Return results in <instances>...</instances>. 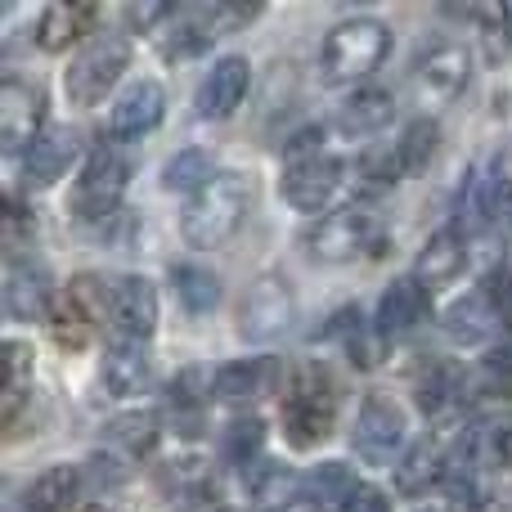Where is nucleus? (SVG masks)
Segmentation results:
<instances>
[{"mask_svg": "<svg viewBox=\"0 0 512 512\" xmlns=\"http://www.w3.org/2000/svg\"><path fill=\"white\" fill-rule=\"evenodd\" d=\"M301 481H306V477H297L288 463L261 459V463H252V468H248L243 486H248V499L261 512H283L288 504H297V499H301Z\"/></svg>", "mask_w": 512, "mask_h": 512, "instance_id": "obj_26", "label": "nucleus"}, {"mask_svg": "<svg viewBox=\"0 0 512 512\" xmlns=\"http://www.w3.org/2000/svg\"><path fill=\"white\" fill-rule=\"evenodd\" d=\"M0 292H5V310L14 319H41V315H50L54 301H59L50 270H45L41 261H27V256L5 265V288Z\"/></svg>", "mask_w": 512, "mask_h": 512, "instance_id": "obj_17", "label": "nucleus"}, {"mask_svg": "<svg viewBox=\"0 0 512 512\" xmlns=\"http://www.w3.org/2000/svg\"><path fill=\"white\" fill-rule=\"evenodd\" d=\"M351 445L364 463H373V468L400 463L396 454L405 450V414H400L387 396H369L360 405V414H355Z\"/></svg>", "mask_w": 512, "mask_h": 512, "instance_id": "obj_11", "label": "nucleus"}, {"mask_svg": "<svg viewBox=\"0 0 512 512\" xmlns=\"http://www.w3.org/2000/svg\"><path fill=\"white\" fill-rule=\"evenodd\" d=\"M472 27L481 36V50L490 63H504L512 54V0H486V5L468 9Z\"/></svg>", "mask_w": 512, "mask_h": 512, "instance_id": "obj_35", "label": "nucleus"}, {"mask_svg": "<svg viewBox=\"0 0 512 512\" xmlns=\"http://www.w3.org/2000/svg\"><path fill=\"white\" fill-rule=\"evenodd\" d=\"M382 243V221L369 207H342V212H328L301 234V252L319 265H346L355 256L373 252Z\"/></svg>", "mask_w": 512, "mask_h": 512, "instance_id": "obj_6", "label": "nucleus"}, {"mask_svg": "<svg viewBox=\"0 0 512 512\" xmlns=\"http://www.w3.org/2000/svg\"><path fill=\"white\" fill-rule=\"evenodd\" d=\"M126 63H131V45H126V36H117V32L95 36L86 50H77L68 77H63L72 108H95L99 99L117 86V77L126 72Z\"/></svg>", "mask_w": 512, "mask_h": 512, "instance_id": "obj_8", "label": "nucleus"}, {"mask_svg": "<svg viewBox=\"0 0 512 512\" xmlns=\"http://www.w3.org/2000/svg\"><path fill=\"white\" fill-rule=\"evenodd\" d=\"M162 490H167L176 512H221V486L207 459H171L162 468Z\"/></svg>", "mask_w": 512, "mask_h": 512, "instance_id": "obj_16", "label": "nucleus"}, {"mask_svg": "<svg viewBox=\"0 0 512 512\" xmlns=\"http://www.w3.org/2000/svg\"><path fill=\"white\" fill-rule=\"evenodd\" d=\"M283 382V364L274 355H248V360H230L212 373L207 391H212L216 405H230V409H243V405H256V400L274 396V387Z\"/></svg>", "mask_w": 512, "mask_h": 512, "instance_id": "obj_13", "label": "nucleus"}, {"mask_svg": "<svg viewBox=\"0 0 512 512\" xmlns=\"http://www.w3.org/2000/svg\"><path fill=\"white\" fill-rule=\"evenodd\" d=\"M261 445H265V423H261V418H234V423L221 432L225 463H239V468L261 463V459H256V454H261Z\"/></svg>", "mask_w": 512, "mask_h": 512, "instance_id": "obj_41", "label": "nucleus"}, {"mask_svg": "<svg viewBox=\"0 0 512 512\" xmlns=\"http://www.w3.org/2000/svg\"><path fill=\"white\" fill-rule=\"evenodd\" d=\"M95 14L99 9L86 5V0H59V5H45L41 18H36V41H41V50H50V54L68 50L77 36L90 32Z\"/></svg>", "mask_w": 512, "mask_h": 512, "instance_id": "obj_27", "label": "nucleus"}, {"mask_svg": "<svg viewBox=\"0 0 512 512\" xmlns=\"http://www.w3.org/2000/svg\"><path fill=\"white\" fill-rule=\"evenodd\" d=\"M126 180H131V162H126L117 149L99 144V149L86 158V167H81L77 185H72V198H68L72 216H77L86 230L108 225L117 216V207H122Z\"/></svg>", "mask_w": 512, "mask_h": 512, "instance_id": "obj_5", "label": "nucleus"}, {"mask_svg": "<svg viewBox=\"0 0 512 512\" xmlns=\"http://www.w3.org/2000/svg\"><path fill=\"white\" fill-rule=\"evenodd\" d=\"M337 414H342V387L319 360H301L288 373V391H283V436L292 450H315L337 432Z\"/></svg>", "mask_w": 512, "mask_h": 512, "instance_id": "obj_1", "label": "nucleus"}, {"mask_svg": "<svg viewBox=\"0 0 512 512\" xmlns=\"http://www.w3.org/2000/svg\"><path fill=\"white\" fill-rule=\"evenodd\" d=\"M171 283H176V297L185 301L194 315H203V310H212L216 301H221V279H216L212 270H203V265H176Z\"/></svg>", "mask_w": 512, "mask_h": 512, "instance_id": "obj_40", "label": "nucleus"}, {"mask_svg": "<svg viewBox=\"0 0 512 512\" xmlns=\"http://www.w3.org/2000/svg\"><path fill=\"white\" fill-rule=\"evenodd\" d=\"M436 140H441V126H436L432 117H418V122L405 126V135L396 140V153H400V162L409 167V176L427 167V158L436 153Z\"/></svg>", "mask_w": 512, "mask_h": 512, "instance_id": "obj_42", "label": "nucleus"}, {"mask_svg": "<svg viewBox=\"0 0 512 512\" xmlns=\"http://www.w3.org/2000/svg\"><path fill=\"white\" fill-rule=\"evenodd\" d=\"M158 432H162V418L153 414V409H131V414H117V418L104 423V441L113 445V450H122L126 459H144V454H153Z\"/></svg>", "mask_w": 512, "mask_h": 512, "instance_id": "obj_32", "label": "nucleus"}, {"mask_svg": "<svg viewBox=\"0 0 512 512\" xmlns=\"http://www.w3.org/2000/svg\"><path fill=\"white\" fill-rule=\"evenodd\" d=\"M396 122V95H391L387 86H360L351 99L342 104V131L346 135H378L387 131V126Z\"/></svg>", "mask_w": 512, "mask_h": 512, "instance_id": "obj_29", "label": "nucleus"}, {"mask_svg": "<svg viewBox=\"0 0 512 512\" xmlns=\"http://www.w3.org/2000/svg\"><path fill=\"white\" fill-rule=\"evenodd\" d=\"M508 387H512V342L490 346V351L477 360V369L468 373V391H472V400L504 396Z\"/></svg>", "mask_w": 512, "mask_h": 512, "instance_id": "obj_39", "label": "nucleus"}, {"mask_svg": "<svg viewBox=\"0 0 512 512\" xmlns=\"http://www.w3.org/2000/svg\"><path fill=\"white\" fill-rule=\"evenodd\" d=\"M414 396H418V409L427 418H445L454 409L472 405V391H468V373L454 369V364H441L432 360L414 382Z\"/></svg>", "mask_w": 512, "mask_h": 512, "instance_id": "obj_23", "label": "nucleus"}, {"mask_svg": "<svg viewBox=\"0 0 512 512\" xmlns=\"http://www.w3.org/2000/svg\"><path fill=\"white\" fill-rule=\"evenodd\" d=\"M216 176H221V171H216V158L207 149H180V153H171L167 167H162V189L194 198L198 189L212 185Z\"/></svg>", "mask_w": 512, "mask_h": 512, "instance_id": "obj_36", "label": "nucleus"}, {"mask_svg": "<svg viewBox=\"0 0 512 512\" xmlns=\"http://www.w3.org/2000/svg\"><path fill=\"white\" fill-rule=\"evenodd\" d=\"M158 328V292L144 274H117L108 279V333L113 342L149 346Z\"/></svg>", "mask_w": 512, "mask_h": 512, "instance_id": "obj_10", "label": "nucleus"}, {"mask_svg": "<svg viewBox=\"0 0 512 512\" xmlns=\"http://www.w3.org/2000/svg\"><path fill=\"white\" fill-rule=\"evenodd\" d=\"M162 113H167V90L158 81H131L113 104V140H144L158 131Z\"/></svg>", "mask_w": 512, "mask_h": 512, "instance_id": "obj_19", "label": "nucleus"}, {"mask_svg": "<svg viewBox=\"0 0 512 512\" xmlns=\"http://www.w3.org/2000/svg\"><path fill=\"white\" fill-rule=\"evenodd\" d=\"M427 315H432V292H427V283L414 279V274L391 279L387 292H382V301H378V333L382 337L414 333Z\"/></svg>", "mask_w": 512, "mask_h": 512, "instance_id": "obj_20", "label": "nucleus"}, {"mask_svg": "<svg viewBox=\"0 0 512 512\" xmlns=\"http://www.w3.org/2000/svg\"><path fill=\"white\" fill-rule=\"evenodd\" d=\"M463 265H468V234H463L459 225H445V230H436L432 239L423 243L418 265H414V279H423L427 288H436V283L459 279Z\"/></svg>", "mask_w": 512, "mask_h": 512, "instance_id": "obj_24", "label": "nucleus"}, {"mask_svg": "<svg viewBox=\"0 0 512 512\" xmlns=\"http://www.w3.org/2000/svg\"><path fill=\"white\" fill-rule=\"evenodd\" d=\"M0 360H5V391H0V396H5V409H0V418H5V427H14L23 400L32 396V346L9 337V342L0 346Z\"/></svg>", "mask_w": 512, "mask_h": 512, "instance_id": "obj_34", "label": "nucleus"}, {"mask_svg": "<svg viewBox=\"0 0 512 512\" xmlns=\"http://www.w3.org/2000/svg\"><path fill=\"white\" fill-rule=\"evenodd\" d=\"M445 463H450V454H445L432 436H423V441H414L405 454H400L396 490H400V495H423V490L441 486V481H445Z\"/></svg>", "mask_w": 512, "mask_h": 512, "instance_id": "obj_30", "label": "nucleus"}, {"mask_svg": "<svg viewBox=\"0 0 512 512\" xmlns=\"http://www.w3.org/2000/svg\"><path fill=\"white\" fill-rule=\"evenodd\" d=\"M99 324H108V279L77 274L50 310V337L63 351H81V346H90Z\"/></svg>", "mask_w": 512, "mask_h": 512, "instance_id": "obj_7", "label": "nucleus"}, {"mask_svg": "<svg viewBox=\"0 0 512 512\" xmlns=\"http://www.w3.org/2000/svg\"><path fill=\"white\" fill-rule=\"evenodd\" d=\"M90 490L86 481V468H72V463H54V468H45L41 477L27 486L23 504L27 512H81V495Z\"/></svg>", "mask_w": 512, "mask_h": 512, "instance_id": "obj_21", "label": "nucleus"}, {"mask_svg": "<svg viewBox=\"0 0 512 512\" xmlns=\"http://www.w3.org/2000/svg\"><path fill=\"white\" fill-rule=\"evenodd\" d=\"M292 315V297L279 279H261L243 306V337H274Z\"/></svg>", "mask_w": 512, "mask_h": 512, "instance_id": "obj_31", "label": "nucleus"}, {"mask_svg": "<svg viewBox=\"0 0 512 512\" xmlns=\"http://www.w3.org/2000/svg\"><path fill=\"white\" fill-rule=\"evenodd\" d=\"M486 450L495 463H504V468H512V414H504L495 427L486 432Z\"/></svg>", "mask_w": 512, "mask_h": 512, "instance_id": "obj_45", "label": "nucleus"}, {"mask_svg": "<svg viewBox=\"0 0 512 512\" xmlns=\"http://www.w3.org/2000/svg\"><path fill=\"white\" fill-rule=\"evenodd\" d=\"M351 512H391V504H387V495H382V490L364 486V490H360V499L351 504Z\"/></svg>", "mask_w": 512, "mask_h": 512, "instance_id": "obj_46", "label": "nucleus"}, {"mask_svg": "<svg viewBox=\"0 0 512 512\" xmlns=\"http://www.w3.org/2000/svg\"><path fill=\"white\" fill-rule=\"evenodd\" d=\"M77 153H81L77 126H50V131L23 153V185L27 189H50L54 180H63V171L72 167Z\"/></svg>", "mask_w": 512, "mask_h": 512, "instance_id": "obj_18", "label": "nucleus"}, {"mask_svg": "<svg viewBox=\"0 0 512 512\" xmlns=\"http://www.w3.org/2000/svg\"><path fill=\"white\" fill-rule=\"evenodd\" d=\"M149 346H135V342H113L99 360V382L108 387V396H140L149 387Z\"/></svg>", "mask_w": 512, "mask_h": 512, "instance_id": "obj_25", "label": "nucleus"}, {"mask_svg": "<svg viewBox=\"0 0 512 512\" xmlns=\"http://www.w3.org/2000/svg\"><path fill=\"white\" fill-rule=\"evenodd\" d=\"M409 81H414V99L423 108H445V104H454V99L468 90L472 54L463 50L459 41H432V45L418 50Z\"/></svg>", "mask_w": 512, "mask_h": 512, "instance_id": "obj_9", "label": "nucleus"}, {"mask_svg": "<svg viewBox=\"0 0 512 512\" xmlns=\"http://www.w3.org/2000/svg\"><path fill=\"white\" fill-rule=\"evenodd\" d=\"M499 315H495V306H490V297L486 292H468V297H459L450 310H445V333L454 337L459 346H481V342H490V337L499 333Z\"/></svg>", "mask_w": 512, "mask_h": 512, "instance_id": "obj_28", "label": "nucleus"}, {"mask_svg": "<svg viewBox=\"0 0 512 512\" xmlns=\"http://www.w3.org/2000/svg\"><path fill=\"white\" fill-rule=\"evenodd\" d=\"M261 14L256 5H234V0H207V5H185L171 14V23L162 27L158 50L167 63H189L203 50H212L225 32L252 23Z\"/></svg>", "mask_w": 512, "mask_h": 512, "instance_id": "obj_4", "label": "nucleus"}, {"mask_svg": "<svg viewBox=\"0 0 512 512\" xmlns=\"http://www.w3.org/2000/svg\"><path fill=\"white\" fill-rule=\"evenodd\" d=\"M45 126V90L23 77H5L0 86V149L27 153L41 140Z\"/></svg>", "mask_w": 512, "mask_h": 512, "instance_id": "obj_12", "label": "nucleus"}, {"mask_svg": "<svg viewBox=\"0 0 512 512\" xmlns=\"http://www.w3.org/2000/svg\"><path fill=\"white\" fill-rule=\"evenodd\" d=\"M171 14H176V5H167V0H149V5H131V9H126L131 27H140V32H153V27L171 23Z\"/></svg>", "mask_w": 512, "mask_h": 512, "instance_id": "obj_44", "label": "nucleus"}, {"mask_svg": "<svg viewBox=\"0 0 512 512\" xmlns=\"http://www.w3.org/2000/svg\"><path fill=\"white\" fill-rule=\"evenodd\" d=\"M252 212V180L243 171H221L212 185H203L180 212V230L194 248H221L243 230Z\"/></svg>", "mask_w": 512, "mask_h": 512, "instance_id": "obj_2", "label": "nucleus"}, {"mask_svg": "<svg viewBox=\"0 0 512 512\" xmlns=\"http://www.w3.org/2000/svg\"><path fill=\"white\" fill-rule=\"evenodd\" d=\"M405 176H409V167L400 162L396 144H391V149H382V153H369V158L355 167V189H360V198H382Z\"/></svg>", "mask_w": 512, "mask_h": 512, "instance_id": "obj_38", "label": "nucleus"}, {"mask_svg": "<svg viewBox=\"0 0 512 512\" xmlns=\"http://www.w3.org/2000/svg\"><path fill=\"white\" fill-rule=\"evenodd\" d=\"M481 292L490 297V306H495L499 324L512 328V270H508V265H495V270L486 274V283H481Z\"/></svg>", "mask_w": 512, "mask_h": 512, "instance_id": "obj_43", "label": "nucleus"}, {"mask_svg": "<svg viewBox=\"0 0 512 512\" xmlns=\"http://www.w3.org/2000/svg\"><path fill=\"white\" fill-rule=\"evenodd\" d=\"M391 50V32L378 18H346L324 36L319 50V81L324 86H351L364 81Z\"/></svg>", "mask_w": 512, "mask_h": 512, "instance_id": "obj_3", "label": "nucleus"}, {"mask_svg": "<svg viewBox=\"0 0 512 512\" xmlns=\"http://www.w3.org/2000/svg\"><path fill=\"white\" fill-rule=\"evenodd\" d=\"M81 512H122V508H117V504H86Z\"/></svg>", "mask_w": 512, "mask_h": 512, "instance_id": "obj_47", "label": "nucleus"}, {"mask_svg": "<svg viewBox=\"0 0 512 512\" xmlns=\"http://www.w3.org/2000/svg\"><path fill=\"white\" fill-rule=\"evenodd\" d=\"M337 189H342V162H337L333 153L292 162V167L283 171V180H279L283 203L301 207V212H324V203H333Z\"/></svg>", "mask_w": 512, "mask_h": 512, "instance_id": "obj_14", "label": "nucleus"}, {"mask_svg": "<svg viewBox=\"0 0 512 512\" xmlns=\"http://www.w3.org/2000/svg\"><path fill=\"white\" fill-rule=\"evenodd\" d=\"M490 221H495V176L468 171L459 194H454V225H459L463 234H477V230H486Z\"/></svg>", "mask_w": 512, "mask_h": 512, "instance_id": "obj_33", "label": "nucleus"}, {"mask_svg": "<svg viewBox=\"0 0 512 512\" xmlns=\"http://www.w3.org/2000/svg\"><path fill=\"white\" fill-rule=\"evenodd\" d=\"M203 396H212V391H198L194 369H185L167 387V414H171V423H176L180 436H198V427H203Z\"/></svg>", "mask_w": 512, "mask_h": 512, "instance_id": "obj_37", "label": "nucleus"}, {"mask_svg": "<svg viewBox=\"0 0 512 512\" xmlns=\"http://www.w3.org/2000/svg\"><path fill=\"white\" fill-rule=\"evenodd\" d=\"M360 477L346 463H319L306 472L301 481V504L310 512H351V504L360 499Z\"/></svg>", "mask_w": 512, "mask_h": 512, "instance_id": "obj_22", "label": "nucleus"}, {"mask_svg": "<svg viewBox=\"0 0 512 512\" xmlns=\"http://www.w3.org/2000/svg\"><path fill=\"white\" fill-rule=\"evenodd\" d=\"M252 86V63L243 59V54H225V59H216V68L203 77V86H198L194 95V108L203 122H225V117H234V108L243 104V95H248Z\"/></svg>", "mask_w": 512, "mask_h": 512, "instance_id": "obj_15", "label": "nucleus"}]
</instances>
